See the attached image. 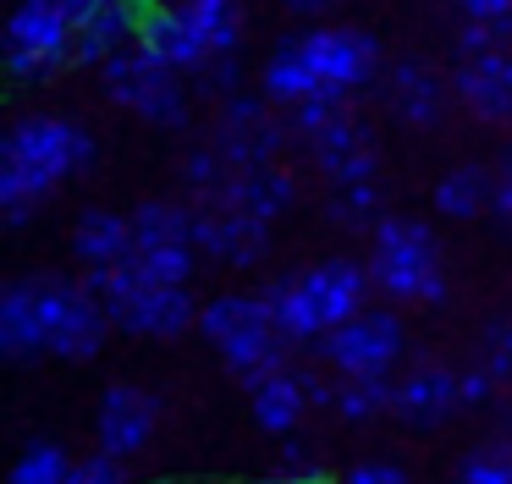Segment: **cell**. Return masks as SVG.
I'll return each instance as SVG.
<instances>
[{"instance_id":"1","label":"cell","mask_w":512,"mask_h":484,"mask_svg":"<svg viewBox=\"0 0 512 484\" xmlns=\"http://www.w3.org/2000/svg\"><path fill=\"white\" fill-rule=\"evenodd\" d=\"M94 160V138L83 127L61 116H23L6 132V149H0V209H6V226L23 231L34 204H45L50 187L61 176L83 171Z\"/></svg>"},{"instance_id":"2","label":"cell","mask_w":512,"mask_h":484,"mask_svg":"<svg viewBox=\"0 0 512 484\" xmlns=\"http://www.w3.org/2000/svg\"><path fill=\"white\" fill-rule=\"evenodd\" d=\"M375 66H380V50L369 33L358 28L303 33V39H287L265 61V99L298 105V99H314V94H353L375 77Z\"/></svg>"},{"instance_id":"3","label":"cell","mask_w":512,"mask_h":484,"mask_svg":"<svg viewBox=\"0 0 512 484\" xmlns=\"http://www.w3.org/2000/svg\"><path fill=\"white\" fill-rule=\"evenodd\" d=\"M375 286V275L353 259H325L303 275H281L265 286V303L276 314L281 336L287 341H314L325 330L347 325L364 308V292Z\"/></svg>"},{"instance_id":"4","label":"cell","mask_w":512,"mask_h":484,"mask_svg":"<svg viewBox=\"0 0 512 484\" xmlns=\"http://www.w3.org/2000/svg\"><path fill=\"white\" fill-rule=\"evenodd\" d=\"M199 330L210 336V347H221L226 369L243 385H259L270 369H287V336H281L265 297L248 292L215 297V303L199 308Z\"/></svg>"},{"instance_id":"5","label":"cell","mask_w":512,"mask_h":484,"mask_svg":"<svg viewBox=\"0 0 512 484\" xmlns=\"http://www.w3.org/2000/svg\"><path fill=\"white\" fill-rule=\"evenodd\" d=\"M369 275L386 297L397 303H441L446 275H441V248L435 231L413 215H386L375 220V253H369Z\"/></svg>"},{"instance_id":"6","label":"cell","mask_w":512,"mask_h":484,"mask_svg":"<svg viewBox=\"0 0 512 484\" xmlns=\"http://www.w3.org/2000/svg\"><path fill=\"white\" fill-rule=\"evenodd\" d=\"M105 88H111L116 105L138 110V116L155 121V127H182V121H188V94H182V83H177V66L160 61L144 39L122 44V50L105 61Z\"/></svg>"},{"instance_id":"7","label":"cell","mask_w":512,"mask_h":484,"mask_svg":"<svg viewBox=\"0 0 512 484\" xmlns=\"http://www.w3.org/2000/svg\"><path fill=\"white\" fill-rule=\"evenodd\" d=\"M78 50V22L67 17L61 0H17L6 22V66L17 83H45Z\"/></svg>"},{"instance_id":"8","label":"cell","mask_w":512,"mask_h":484,"mask_svg":"<svg viewBox=\"0 0 512 484\" xmlns=\"http://www.w3.org/2000/svg\"><path fill=\"white\" fill-rule=\"evenodd\" d=\"M39 325H45V347L67 363H89L105 347L111 314L94 297V286L61 281V275H39Z\"/></svg>"},{"instance_id":"9","label":"cell","mask_w":512,"mask_h":484,"mask_svg":"<svg viewBox=\"0 0 512 484\" xmlns=\"http://www.w3.org/2000/svg\"><path fill=\"white\" fill-rule=\"evenodd\" d=\"M402 319L380 308H358L347 325L325 330V358L336 374H386L402 358Z\"/></svg>"},{"instance_id":"10","label":"cell","mask_w":512,"mask_h":484,"mask_svg":"<svg viewBox=\"0 0 512 484\" xmlns=\"http://www.w3.org/2000/svg\"><path fill=\"white\" fill-rule=\"evenodd\" d=\"M193 242H199L204 253H215V259L226 264H259L270 253V220H254L243 215V209H232L226 198H210V204L193 215Z\"/></svg>"},{"instance_id":"11","label":"cell","mask_w":512,"mask_h":484,"mask_svg":"<svg viewBox=\"0 0 512 484\" xmlns=\"http://www.w3.org/2000/svg\"><path fill=\"white\" fill-rule=\"evenodd\" d=\"M281 143V121L265 110V99H248V94H232L215 121V149L232 160V171H248V165H270Z\"/></svg>"},{"instance_id":"12","label":"cell","mask_w":512,"mask_h":484,"mask_svg":"<svg viewBox=\"0 0 512 484\" xmlns=\"http://www.w3.org/2000/svg\"><path fill=\"white\" fill-rule=\"evenodd\" d=\"M457 407H463V396H457V374L446 369V363H419V369H408L397 385V396H391V413L413 429L446 424Z\"/></svg>"},{"instance_id":"13","label":"cell","mask_w":512,"mask_h":484,"mask_svg":"<svg viewBox=\"0 0 512 484\" xmlns=\"http://www.w3.org/2000/svg\"><path fill=\"white\" fill-rule=\"evenodd\" d=\"M457 99H463L479 121L512 127V55L507 50L463 55V66H457Z\"/></svg>"},{"instance_id":"14","label":"cell","mask_w":512,"mask_h":484,"mask_svg":"<svg viewBox=\"0 0 512 484\" xmlns=\"http://www.w3.org/2000/svg\"><path fill=\"white\" fill-rule=\"evenodd\" d=\"M100 451L111 457H138L155 435V396L133 391V385H111L100 396Z\"/></svg>"},{"instance_id":"15","label":"cell","mask_w":512,"mask_h":484,"mask_svg":"<svg viewBox=\"0 0 512 484\" xmlns=\"http://www.w3.org/2000/svg\"><path fill=\"white\" fill-rule=\"evenodd\" d=\"M309 154L331 182H375V171H380L375 138H369V127H358L353 116L336 121L331 132H320V138L309 143Z\"/></svg>"},{"instance_id":"16","label":"cell","mask_w":512,"mask_h":484,"mask_svg":"<svg viewBox=\"0 0 512 484\" xmlns=\"http://www.w3.org/2000/svg\"><path fill=\"white\" fill-rule=\"evenodd\" d=\"M0 352L12 363H34L39 352H50L45 325H39V275L12 281L0 297Z\"/></svg>"},{"instance_id":"17","label":"cell","mask_w":512,"mask_h":484,"mask_svg":"<svg viewBox=\"0 0 512 484\" xmlns=\"http://www.w3.org/2000/svg\"><path fill=\"white\" fill-rule=\"evenodd\" d=\"M386 105H391V116L408 121V127H435L441 110H446V88L424 61H397L386 72Z\"/></svg>"},{"instance_id":"18","label":"cell","mask_w":512,"mask_h":484,"mask_svg":"<svg viewBox=\"0 0 512 484\" xmlns=\"http://www.w3.org/2000/svg\"><path fill=\"white\" fill-rule=\"evenodd\" d=\"M138 39L149 44V50L160 55V61H171L177 72H204V61H210V50H204V39L193 33L188 11L182 6H155L144 11V22H138Z\"/></svg>"},{"instance_id":"19","label":"cell","mask_w":512,"mask_h":484,"mask_svg":"<svg viewBox=\"0 0 512 484\" xmlns=\"http://www.w3.org/2000/svg\"><path fill=\"white\" fill-rule=\"evenodd\" d=\"M72 253H78L89 270L105 264H122L127 253H138L133 242V215H111V209H83L78 226H72Z\"/></svg>"},{"instance_id":"20","label":"cell","mask_w":512,"mask_h":484,"mask_svg":"<svg viewBox=\"0 0 512 484\" xmlns=\"http://www.w3.org/2000/svg\"><path fill=\"white\" fill-rule=\"evenodd\" d=\"M138 22H144V11L133 6V0H105L94 17L78 22V50H72V61L83 66H105L122 44H133Z\"/></svg>"},{"instance_id":"21","label":"cell","mask_w":512,"mask_h":484,"mask_svg":"<svg viewBox=\"0 0 512 484\" xmlns=\"http://www.w3.org/2000/svg\"><path fill=\"white\" fill-rule=\"evenodd\" d=\"M221 198L232 209H243V215H254V220H276L292 209L298 187H292V176L276 171V165H248V171H232V182H226Z\"/></svg>"},{"instance_id":"22","label":"cell","mask_w":512,"mask_h":484,"mask_svg":"<svg viewBox=\"0 0 512 484\" xmlns=\"http://www.w3.org/2000/svg\"><path fill=\"white\" fill-rule=\"evenodd\" d=\"M248 396H254V424L270 429V435H287L309 407V385L292 369H270L259 385H248Z\"/></svg>"},{"instance_id":"23","label":"cell","mask_w":512,"mask_h":484,"mask_svg":"<svg viewBox=\"0 0 512 484\" xmlns=\"http://www.w3.org/2000/svg\"><path fill=\"white\" fill-rule=\"evenodd\" d=\"M182 11H188L193 33L204 39V50L215 55H237V44H243V6L237 0H177Z\"/></svg>"},{"instance_id":"24","label":"cell","mask_w":512,"mask_h":484,"mask_svg":"<svg viewBox=\"0 0 512 484\" xmlns=\"http://www.w3.org/2000/svg\"><path fill=\"white\" fill-rule=\"evenodd\" d=\"M485 204H496V176H485L479 165H457L452 176L435 182V209L446 220H474L485 215Z\"/></svg>"},{"instance_id":"25","label":"cell","mask_w":512,"mask_h":484,"mask_svg":"<svg viewBox=\"0 0 512 484\" xmlns=\"http://www.w3.org/2000/svg\"><path fill=\"white\" fill-rule=\"evenodd\" d=\"M391 385L386 374H342V385H336V413L347 418V424H369V418L391 413Z\"/></svg>"},{"instance_id":"26","label":"cell","mask_w":512,"mask_h":484,"mask_svg":"<svg viewBox=\"0 0 512 484\" xmlns=\"http://www.w3.org/2000/svg\"><path fill=\"white\" fill-rule=\"evenodd\" d=\"M133 242L138 248H166V242H193V215L177 204H144L133 209Z\"/></svg>"},{"instance_id":"27","label":"cell","mask_w":512,"mask_h":484,"mask_svg":"<svg viewBox=\"0 0 512 484\" xmlns=\"http://www.w3.org/2000/svg\"><path fill=\"white\" fill-rule=\"evenodd\" d=\"M67 479H72V462L56 440H28L12 468V484H67Z\"/></svg>"},{"instance_id":"28","label":"cell","mask_w":512,"mask_h":484,"mask_svg":"<svg viewBox=\"0 0 512 484\" xmlns=\"http://www.w3.org/2000/svg\"><path fill=\"white\" fill-rule=\"evenodd\" d=\"M353 110H347V94H314V99H298L292 105V132L298 138H320V132H331L336 121H347Z\"/></svg>"},{"instance_id":"29","label":"cell","mask_w":512,"mask_h":484,"mask_svg":"<svg viewBox=\"0 0 512 484\" xmlns=\"http://www.w3.org/2000/svg\"><path fill=\"white\" fill-rule=\"evenodd\" d=\"M193 248H199V242H166V248H138V264L149 270V281L188 286V275H193Z\"/></svg>"},{"instance_id":"30","label":"cell","mask_w":512,"mask_h":484,"mask_svg":"<svg viewBox=\"0 0 512 484\" xmlns=\"http://www.w3.org/2000/svg\"><path fill=\"white\" fill-rule=\"evenodd\" d=\"M331 215L342 220V226H369V220L380 215V182H336Z\"/></svg>"},{"instance_id":"31","label":"cell","mask_w":512,"mask_h":484,"mask_svg":"<svg viewBox=\"0 0 512 484\" xmlns=\"http://www.w3.org/2000/svg\"><path fill=\"white\" fill-rule=\"evenodd\" d=\"M457 484H512V451L507 446H479L474 457H463Z\"/></svg>"},{"instance_id":"32","label":"cell","mask_w":512,"mask_h":484,"mask_svg":"<svg viewBox=\"0 0 512 484\" xmlns=\"http://www.w3.org/2000/svg\"><path fill=\"white\" fill-rule=\"evenodd\" d=\"M479 363L496 369V380H512V319H490L479 336Z\"/></svg>"},{"instance_id":"33","label":"cell","mask_w":512,"mask_h":484,"mask_svg":"<svg viewBox=\"0 0 512 484\" xmlns=\"http://www.w3.org/2000/svg\"><path fill=\"white\" fill-rule=\"evenodd\" d=\"M496 369H490V363H474V369H463L457 374V396H463V407L468 413H474V407H485L490 396H496Z\"/></svg>"},{"instance_id":"34","label":"cell","mask_w":512,"mask_h":484,"mask_svg":"<svg viewBox=\"0 0 512 484\" xmlns=\"http://www.w3.org/2000/svg\"><path fill=\"white\" fill-rule=\"evenodd\" d=\"M67 484H127L122 473V457H111V451H100V457H83L72 462V479Z\"/></svg>"},{"instance_id":"35","label":"cell","mask_w":512,"mask_h":484,"mask_svg":"<svg viewBox=\"0 0 512 484\" xmlns=\"http://www.w3.org/2000/svg\"><path fill=\"white\" fill-rule=\"evenodd\" d=\"M342 484H413L397 462H358V468L342 473Z\"/></svg>"},{"instance_id":"36","label":"cell","mask_w":512,"mask_h":484,"mask_svg":"<svg viewBox=\"0 0 512 484\" xmlns=\"http://www.w3.org/2000/svg\"><path fill=\"white\" fill-rule=\"evenodd\" d=\"M463 17H479V22H490V17H512V0H452Z\"/></svg>"},{"instance_id":"37","label":"cell","mask_w":512,"mask_h":484,"mask_svg":"<svg viewBox=\"0 0 512 484\" xmlns=\"http://www.w3.org/2000/svg\"><path fill=\"white\" fill-rule=\"evenodd\" d=\"M496 209L507 215V226H512V160H507V171L496 176Z\"/></svg>"},{"instance_id":"38","label":"cell","mask_w":512,"mask_h":484,"mask_svg":"<svg viewBox=\"0 0 512 484\" xmlns=\"http://www.w3.org/2000/svg\"><path fill=\"white\" fill-rule=\"evenodd\" d=\"M61 6H67V17H72V22H83V17H94V11L105 6V0H61Z\"/></svg>"},{"instance_id":"39","label":"cell","mask_w":512,"mask_h":484,"mask_svg":"<svg viewBox=\"0 0 512 484\" xmlns=\"http://www.w3.org/2000/svg\"><path fill=\"white\" fill-rule=\"evenodd\" d=\"M287 6H292V11H325L331 0H287Z\"/></svg>"},{"instance_id":"40","label":"cell","mask_w":512,"mask_h":484,"mask_svg":"<svg viewBox=\"0 0 512 484\" xmlns=\"http://www.w3.org/2000/svg\"><path fill=\"white\" fill-rule=\"evenodd\" d=\"M138 11H155V6H166V0H133Z\"/></svg>"},{"instance_id":"41","label":"cell","mask_w":512,"mask_h":484,"mask_svg":"<svg viewBox=\"0 0 512 484\" xmlns=\"http://www.w3.org/2000/svg\"><path fill=\"white\" fill-rule=\"evenodd\" d=\"M507 435H512V385H507Z\"/></svg>"},{"instance_id":"42","label":"cell","mask_w":512,"mask_h":484,"mask_svg":"<svg viewBox=\"0 0 512 484\" xmlns=\"http://www.w3.org/2000/svg\"><path fill=\"white\" fill-rule=\"evenodd\" d=\"M254 484H292V479H254Z\"/></svg>"}]
</instances>
